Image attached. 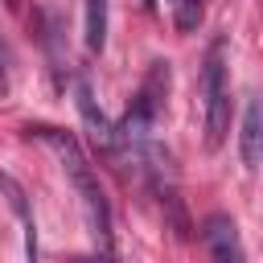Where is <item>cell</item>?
Instances as JSON below:
<instances>
[{
	"instance_id": "6da1fadb",
	"label": "cell",
	"mask_w": 263,
	"mask_h": 263,
	"mask_svg": "<svg viewBox=\"0 0 263 263\" xmlns=\"http://www.w3.org/2000/svg\"><path fill=\"white\" fill-rule=\"evenodd\" d=\"M29 136H41V140L62 156V168H66V177H70V185L78 189V201H82V210H86L90 234H95L103 247H111V205H107V193H103L99 177L90 173L78 140H74L70 132H58V127H29Z\"/></svg>"
},
{
	"instance_id": "7a4b0ae2",
	"label": "cell",
	"mask_w": 263,
	"mask_h": 263,
	"mask_svg": "<svg viewBox=\"0 0 263 263\" xmlns=\"http://www.w3.org/2000/svg\"><path fill=\"white\" fill-rule=\"evenodd\" d=\"M201 107H205V148H222L230 132V70H226V41L218 37L201 62Z\"/></svg>"
},
{
	"instance_id": "3957f363",
	"label": "cell",
	"mask_w": 263,
	"mask_h": 263,
	"mask_svg": "<svg viewBox=\"0 0 263 263\" xmlns=\"http://www.w3.org/2000/svg\"><path fill=\"white\" fill-rule=\"evenodd\" d=\"M201 242H205V251H210L214 263H247L242 234H238L234 218H226V214H210L201 222Z\"/></svg>"
},
{
	"instance_id": "277c9868",
	"label": "cell",
	"mask_w": 263,
	"mask_h": 263,
	"mask_svg": "<svg viewBox=\"0 0 263 263\" xmlns=\"http://www.w3.org/2000/svg\"><path fill=\"white\" fill-rule=\"evenodd\" d=\"M238 152H242L247 173H255L259 160H263V107H259V99H247L242 132H238Z\"/></svg>"
},
{
	"instance_id": "5b68a950",
	"label": "cell",
	"mask_w": 263,
	"mask_h": 263,
	"mask_svg": "<svg viewBox=\"0 0 263 263\" xmlns=\"http://www.w3.org/2000/svg\"><path fill=\"white\" fill-rule=\"evenodd\" d=\"M0 193L8 197V205L16 210V218H21V226H25V251H29V263H37V226H33V214H29L25 189H21L8 173H0Z\"/></svg>"
},
{
	"instance_id": "8992f818",
	"label": "cell",
	"mask_w": 263,
	"mask_h": 263,
	"mask_svg": "<svg viewBox=\"0 0 263 263\" xmlns=\"http://www.w3.org/2000/svg\"><path fill=\"white\" fill-rule=\"evenodd\" d=\"M74 99H78V111H82V119H86L90 136H95L103 148H111V144H115V127H111V123H107V115L95 107V95H90V86H86V82H78V86H74Z\"/></svg>"
},
{
	"instance_id": "52a82bcc",
	"label": "cell",
	"mask_w": 263,
	"mask_h": 263,
	"mask_svg": "<svg viewBox=\"0 0 263 263\" xmlns=\"http://www.w3.org/2000/svg\"><path fill=\"white\" fill-rule=\"evenodd\" d=\"M82 37H86V49L90 53H103V45H107V0H86Z\"/></svg>"
},
{
	"instance_id": "ba28073f",
	"label": "cell",
	"mask_w": 263,
	"mask_h": 263,
	"mask_svg": "<svg viewBox=\"0 0 263 263\" xmlns=\"http://www.w3.org/2000/svg\"><path fill=\"white\" fill-rule=\"evenodd\" d=\"M205 16V0H173V25L177 33H193Z\"/></svg>"
},
{
	"instance_id": "9c48e42d",
	"label": "cell",
	"mask_w": 263,
	"mask_h": 263,
	"mask_svg": "<svg viewBox=\"0 0 263 263\" xmlns=\"http://www.w3.org/2000/svg\"><path fill=\"white\" fill-rule=\"evenodd\" d=\"M8 86V70H4V45H0V90Z\"/></svg>"
},
{
	"instance_id": "30bf717a",
	"label": "cell",
	"mask_w": 263,
	"mask_h": 263,
	"mask_svg": "<svg viewBox=\"0 0 263 263\" xmlns=\"http://www.w3.org/2000/svg\"><path fill=\"white\" fill-rule=\"evenodd\" d=\"M78 263H103V259H78Z\"/></svg>"
}]
</instances>
